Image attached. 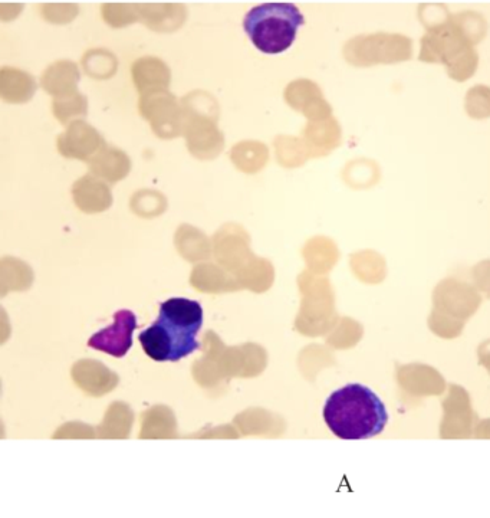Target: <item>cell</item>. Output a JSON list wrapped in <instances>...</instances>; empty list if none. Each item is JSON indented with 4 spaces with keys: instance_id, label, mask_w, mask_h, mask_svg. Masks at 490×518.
Returning a JSON list of instances; mask_svg holds the SVG:
<instances>
[{
    "instance_id": "1",
    "label": "cell",
    "mask_w": 490,
    "mask_h": 518,
    "mask_svg": "<svg viewBox=\"0 0 490 518\" xmlns=\"http://www.w3.org/2000/svg\"><path fill=\"white\" fill-rule=\"evenodd\" d=\"M433 19L422 38L419 59L430 64H445L452 80H469L479 65L475 45L486 36L488 24L480 13L463 12L449 15L446 8L433 5Z\"/></svg>"
},
{
    "instance_id": "2",
    "label": "cell",
    "mask_w": 490,
    "mask_h": 518,
    "mask_svg": "<svg viewBox=\"0 0 490 518\" xmlns=\"http://www.w3.org/2000/svg\"><path fill=\"white\" fill-rule=\"evenodd\" d=\"M203 308L189 298H170L160 304L156 323L140 334L144 352L156 362H179L199 350Z\"/></svg>"
},
{
    "instance_id": "3",
    "label": "cell",
    "mask_w": 490,
    "mask_h": 518,
    "mask_svg": "<svg viewBox=\"0 0 490 518\" xmlns=\"http://www.w3.org/2000/svg\"><path fill=\"white\" fill-rule=\"evenodd\" d=\"M322 413L332 434L348 441L380 435L388 422L386 405L377 393L358 383L331 393Z\"/></svg>"
},
{
    "instance_id": "4",
    "label": "cell",
    "mask_w": 490,
    "mask_h": 518,
    "mask_svg": "<svg viewBox=\"0 0 490 518\" xmlns=\"http://www.w3.org/2000/svg\"><path fill=\"white\" fill-rule=\"evenodd\" d=\"M305 24L304 15L292 3H263L246 15L243 28L263 54L276 55L288 51Z\"/></svg>"
},
{
    "instance_id": "5",
    "label": "cell",
    "mask_w": 490,
    "mask_h": 518,
    "mask_svg": "<svg viewBox=\"0 0 490 518\" xmlns=\"http://www.w3.org/2000/svg\"><path fill=\"white\" fill-rule=\"evenodd\" d=\"M413 42L404 35H360L351 39L344 48L348 62L357 67L377 64H394L411 58Z\"/></svg>"
},
{
    "instance_id": "6",
    "label": "cell",
    "mask_w": 490,
    "mask_h": 518,
    "mask_svg": "<svg viewBox=\"0 0 490 518\" xmlns=\"http://www.w3.org/2000/svg\"><path fill=\"white\" fill-rule=\"evenodd\" d=\"M137 317L133 311L120 310L114 314L113 326L98 331L88 340V346L114 357H124L133 346Z\"/></svg>"
},
{
    "instance_id": "7",
    "label": "cell",
    "mask_w": 490,
    "mask_h": 518,
    "mask_svg": "<svg viewBox=\"0 0 490 518\" xmlns=\"http://www.w3.org/2000/svg\"><path fill=\"white\" fill-rule=\"evenodd\" d=\"M466 111L472 118L490 117V88L486 85H476L466 95Z\"/></svg>"
}]
</instances>
